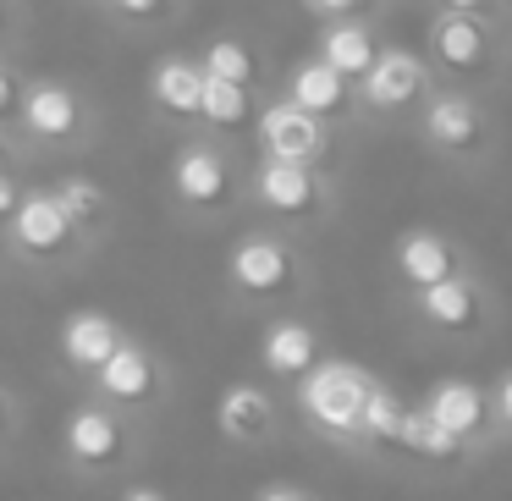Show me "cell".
<instances>
[{"label": "cell", "mask_w": 512, "mask_h": 501, "mask_svg": "<svg viewBox=\"0 0 512 501\" xmlns=\"http://www.w3.org/2000/svg\"><path fill=\"white\" fill-rule=\"evenodd\" d=\"M369 369L353 364V358H325L309 369V375L292 380V402H298L303 424L314 435L336 446H358V413H364V391H369Z\"/></svg>", "instance_id": "6da1fadb"}, {"label": "cell", "mask_w": 512, "mask_h": 501, "mask_svg": "<svg viewBox=\"0 0 512 501\" xmlns=\"http://www.w3.org/2000/svg\"><path fill=\"white\" fill-rule=\"evenodd\" d=\"M507 45H501V17L496 12H435L430 34H424V61L430 72L452 83L490 78L501 67Z\"/></svg>", "instance_id": "7a4b0ae2"}, {"label": "cell", "mask_w": 512, "mask_h": 501, "mask_svg": "<svg viewBox=\"0 0 512 501\" xmlns=\"http://www.w3.org/2000/svg\"><path fill=\"white\" fill-rule=\"evenodd\" d=\"M303 281H309V265H303L298 243L281 232H243L226 254V287L243 303H281L298 298Z\"/></svg>", "instance_id": "3957f363"}, {"label": "cell", "mask_w": 512, "mask_h": 501, "mask_svg": "<svg viewBox=\"0 0 512 501\" xmlns=\"http://www.w3.org/2000/svg\"><path fill=\"white\" fill-rule=\"evenodd\" d=\"M133 452H138L133 413L111 408L100 397L78 402L61 424V457H67L72 474H116V468L133 463Z\"/></svg>", "instance_id": "277c9868"}, {"label": "cell", "mask_w": 512, "mask_h": 501, "mask_svg": "<svg viewBox=\"0 0 512 501\" xmlns=\"http://www.w3.org/2000/svg\"><path fill=\"white\" fill-rule=\"evenodd\" d=\"M6 248L28 265H72L89 254V237L67 221L50 188H23L17 210L6 215Z\"/></svg>", "instance_id": "5b68a950"}, {"label": "cell", "mask_w": 512, "mask_h": 501, "mask_svg": "<svg viewBox=\"0 0 512 501\" xmlns=\"http://www.w3.org/2000/svg\"><path fill=\"white\" fill-rule=\"evenodd\" d=\"M243 177H237V160L226 155L215 138H188V144L171 155V199L193 215H221L237 204Z\"/></svg>", "instance_id": "8992f818"}, {"label": "cell", "mask_w": 512, "mask_h": 501, "mask_svg": "<svg viewBox=\"0 0 512 501\" xmlns=\"http://www.w3.org/2000/svg\"><path fill=\"white\" fill-rule=\"evenodd\" d=\"M430 89H435V72H430V61H424L419 50L380 45L375 61L364 67V78H358V111L408 116V111H419V105L430 100Z\"/></svg>", "instance_id": "52a82bcc"}, {"label": "cell", "mask_w": 512, "mask_h": 501, "mask_svg": "<svg viewBox=\"0 0 512 501\" xmlns=\"http://www.w3.org/2000/svg\"><path fill=\"white\" fill-rule=\"evenodd\" d=\"M419 138L446 160H479L496 127L468 89H430V100L419 105Z\"/></svg>", "instance_id": "ba28073f"}, {"label": "cell", "mask_w": 512, "mask_h": 501, "mask_svg": "<svg viewBox=\"0 0 512 501\" xmlns=\"http://www.w3.org/2000/svg\"><path fill=\"white\" fill-rule=\"evenodd\" d=\"M254 144H259V160H287V166H320L331 160V127L320 122V116L298 111L292 100H281V94H270L265 105H259L254 116Z\"/></svg>", "instance_id": "9c48e42d"}, {"label": "cell", "mask_w": 512, "mask_h": 501, "mask_svg": "<svg viewBox=\"0 0 512 501\" xmlns=\"http://www.w3.org/2000/svg\"><path fill=\"white\" fill-rule=\"evenodd\" d=\"M12 122L23 127V138H34V144H45V149H72V144L89 138V105H83V94L72 89V83L34 78L17 94Z\"/></svg>", "instance_id": "30bf717a"}, {"label": "cell", "mask_w": 512, "mask_h": 501, "mask_svg": "<svg viewBox=\"0 0 512 501\" xmlns=\"http://www.w3.org/2000/svg\"><path fill=\"white\" fill-rule=\"evenodd\" d=\"M248 199L259 204L276 221H320L331 210V182L320 166H287V160H259L254 177H248Z\"/></svg>", "instance_id": "8fae6325"}, {"label": "cell", "mask_w": 512, "mask_h": 501, "mask_svg": "<svg viewBox=\"0 0 512 501\" xmlns=\"http://www.w3.org/2000/svg\"><path fill=\"white\" fill-rule=\"evenodd\" d=\"M89 380H94V397L111 402V408H122V413L160 408V402H166V386H171L166 364H160L144 342H133V336H122V342H116V353L105 358Z\"/></svg>", "instance_id": "7c38bea8"}, {"label": "cell", "mask_w": 512, "mask_h": 501, "mask_svg": "<svg viewBox=\"0 0 512 501\" xmlns=\"http://www.w3.org/2000/svg\"><path fill=\"white\" fill-rule=\"evenodd\" d=\"M490 314H496V303H490L485 281L474 270H457V276L413 292V320L441 336H479L490 325Z\"/></svg>", "instance_id": "4fadbf2b"}, {"label": "cell", "mask_w": 512, "mask_h": 501, "mask_svg": "<svg viewBox=\"0 0 512 501\" xmlns=\"http://www.w3.org/2000/svg\"><path fill=\"white\" fill-rule=\"evenodd\" d=\"M215 430L232 446H265L281 435V408L270 397V386L259 380H232V386L215 397Z\"/></svg>", "instance_id": "5bb4252c"}, {"label": "cell", "mask_w": 512, "mask_h": 501, "mask_svg": "<svg viewBox=\"0 0 512 501\" xmlns=\"http://www.w3.org/2000/svg\"><path fill=\"white\" fill-rule=\"evenodd\" d=\"M281 100H292L298 111L320 116L325 127L347 122V116H358V83L342 78V72H331L320 56L298 61V67H287V78H281Z\"/></svg>", "instance_id": "9a60e30c"}, {"label": "cell", "mask_w": 512, "mask_h": 501, "mask_svg": "<svg viewBox=\"0 0 512 501\" xmlns=\"http://www.w3.org/2000/svg\"><path fill=\"white\" fill-rule=\"evenodd\" d=\"M391 270H397V281L408 292H419V287H435V281L468 270V259L446 232H435V226H408V232H397V243H391Z\"/></svg>", "instance_id": "2e32d148"}, {"label": "cell", "mask_w": 512, "mask_h": 501, "mask_svg": "<svg viewBox=\"0 0 512 501\" xmlns=\"http://www.w3.org/2000/svg\"><path fill=\"white\" fill-rule=\"evenodd\" d=\"M419 408L430 413V419L441 424L452 441H463L468 452H474V446L496 430V424H490V391L474 386V380H435L430 397H424Z\"/></svg>", "instance_id": "e0dca14e"}, {"label": "cell", "mask_w": 512, "mask_h": 501, "mask_svg": "<svg viewBox=\"0 0 512 501\" xmlns=\"http://www.w3.org/2000/svg\"><path fill=\"white\" fill-rule=\"evenodd\" d=\"M314 364H320V336H314L309 320H292V314H281V320L265 325V336H259V369H265L270 380L292 386V380L309 375Z\"/></svg>", "instance_id": "ac0fdd59"}, {"label": "cell", "mask_w": 512, "mask_h": 501, "mask_svg": "<svg viewBox=\"0 0 512 501\" xmlns=\"http://www.w3.org/2000/svg\"><path fill=\"white\" fill-rule=\"evenodd\" d=\"M122 325L111 320L105 309H72L67 320H61L56 331V347H61V364L78 369V375H94V369L105 364V358L116 353V342H122Z\"/></svg>", "instance_id": "d6986e66"}, {"label": "cell", "mask_w": 512, "mask_h": 501, "mask_svg": "<svg viewBox=\"0 0 512 501\" xmlns=\"http://www.w3.org/2000/svg\"><path fill=\"white\" fill-rule=\"evenodd\" d=\"M199 89H204V67L199 56H160L149 67V105L171 122H193L199 116Z\"/></svg>", "instance_id": "ffe728a7"}, {"label": "cell", "mask_w": 512, "mask_h": 501, "mask_svg": "<svg viewBox=\"0 0 512 501\" xmlns=\"http://www.w3.org/2000/svg\"><path fill=\"white\" fill-rule=\"evenodd\" d=\"M380 39H375V23H364V17H336V23L320 28V45H314V56L325 61L331 72H342V78H364V67L375 61Z\"/></svg>", "instance_id": "44dd1931"}, {"label": "cell", "mask_w": 512, "mask_h": 501, "mask_svg": "<svg viewBox=\"0 0 512 501\" xmlns=\"http://www.w3.org/2000/svg\"><path fill=\"white\" fill-rule=\"evenodd\" d=\"M50 193H56V204L67 210V221L78 226V232L89 237V243H94V237H100L111 221H116V199H111V188H105L100 177H83V171H67V177H61Z\"/></svg>", "instance_id": "7402d4cb"}, {"label": "cell", "mask_w": 512, "mask_h": 501, "mask_svg": "<svg viewBox=\"0 0 512 501\" xmlns=\"http://www.w3.org/2000/svg\"><path fill=\"white\" fill-rule=\"evenodd\" d=\"M259 89H243V83H221V78H204V89H199V116L193 122H204V127H215V133H248L254 127V116H259Z\"/></svg>", "instance_id": "603a6c76"}, {"label": "cell", "mask_w": 512, "mask_h": 501, "mask_svg": "<svg viewBox=\"0 0 512 501\" xmlns=\"http://www.w3.org/2000/svg\"><path fill=\"white\" fill-rule=\"evenodd\" d=\"M199 67H204V78L243 83V89H259V83H265V61H259V50L248 45V39H237V34H215L210 45L199 50Z\"/></svg>", "instance_id": "cb8c5ba5"}, {"label": "cell", "mask_w": 512, "mask_h": 501, "mask_svg": "<svg viewBox=\"0 0 512 501\" xmlns=\"http://www.w3.org/2000/svg\"><path fill=\"white\" fill-rule=\"evenodd\" d=\"M402 408H408V402H402L386 380H369L364 413H358V446H364V452H397Z\"/></svg>", "instance_id": "d4e9b609"}, {"label": "cell", "mask_w": 512, "mask_h": 501, "mask_svg": "<svg viewBox=\"0 0 512 501\" xmlns=\"http://www.w3.org/2000/svg\"><path fill=\"white\" fill-rule=\"evenodd\" d=\"M397 452L402 457H419V463H457L468 452L463 441L441 430L424 408H402V430H397Z\"/></svg>", "instance_id": "484cf974"}, {"label": "cell", "mask_w": 512, "mask_h": 501, "mask_svg": "<svg viewBox=\"0 0 512 501\" xmlns=\"http://www.w3.org/2000/svg\"><path fill=\"white\" fill-rule=\"evenodd\" d=\"M111 17H127V23H160V17L177 12V0H100Z\"/></svg>", "instance_id": "4316f807"}, {"label": "cell", "mask_w": 512, "mask_h": 501, "mask_svg": "<svg viewBox=\"0 0 512 501\" xmlns=\"http://www.w3.org/2000/svg\"><path fill=\"white\" fill-rule=\"evenodd\" d=\"M485 391H490V424L501 435H512V369H501L496 386H485Z\"/></svg>", "instance_id": "83f0119b"}, {"label": "cell", "mask_w": 512, "mask_h": 501, "mask_svg": "<svg viewBox=\"0 0 512 501\" xmlns=\"http://www.w3.org/2000/svg\"><path fill=\"white\" fill-rule=\"evenodd\" d=\"M303 12L320 17V23H336V17H364L369 0H303Z\"/></svg>", "instance_id": "f1b7e54d"}, {"label": "cell", "mask_w": 512, "mask_h": 501, "mask_svg": "<svg viewBox=\"0 0 512 501\" xmlns=\"http://www.w3.org/2000/svg\"><path fill=\"white\" fill-rule=\"evenodd\" d=\"M17 94H23V78L0 61V122H12L17 116Z\"/></svg>", "instance_id": "f546056e"}, {"label": "cell", "mask_w": 512, "mask_h": 501, "mask_svg": "<svg viewBox=\"0 0 512 501\" xmlns=\"http://www.w3.org/2000/svg\"><path fill=\"white\" fill-rule=\"evenodd\" d=\"M254 501H320V496H314V490H303V485H287V479H276V485H259Z\"/></svg>", "instance_id": "4dcf8cb0"}, {"label": "cell", "mask_w": 512, "mask_h": 501, "mask_svg": "<svg viewBox=\"0 0 512 501\" xmlns=\"http://www.w3.org/2000/svg\"><path fill=\"white\" fill-rule=\"evenodd\" d=\"M17 419H23V402H17L12 386L0 380V441H6V435H17Z\"/></svg>", "instance_id": "1f68e13d"}, {"label": "cell", "mask_w": 512, "mask_h": 501, "mask_svg": "<svg viewBox=\"0 0 512 501\" xmlns=\"http://www.w3.org/2000/svg\"><path fill=\"white\" fill-rule=\"evenodd\" d=\"M17 199H23V182H17L12 171H0V226H6V215L17 210Z\"/></svg>", "instance_id": "d6a6232c"}, {"label": "cell", "mask_w": 512, "mask_h": 501, "mask_svg": "<svg viewBox=\"0 0 512 501\" xmlns=\"http://www.w3.org/2000/svg\"><path fill=\"white\" fill-rule=\"evenodd\" d=\"M116 501H171V496H166L160 485H149V479H133V485H127Z\"/></svg>", "instance_id": "836d02e7"}, {"label": "cell", "mask_w": 512, "mask_h": 501, "mask_svg": "<svg viewBox=\"0 0 512 501\" xmlns=\"http://www.w3.org/2000/svg\"><path fill=\"white\" fill-rule=\"evenodd\" d=\"M441 12H496V0H435Z\"/></svg>", "instance_id": "e575fe53"}, {"label": "cell", "mask_w": 512, "mask_h": 501, "mask_svg": "<svg viewBox=\"0 0 512 501\" xmlns=\"http://www.w3.org/2000/svg\"><path fill=\"white\" fill-rule=\"evenodd\" d=\"M17 28V0H0V39H12Z\"/></svg>", "instance_id": "d590c367"}, {"label": "cell", "mask_w": 512, "mask_h": 501, "mask_svg": "<svg viewBox=\"0 0 512 501\" xmlns=\"http://www.w3.org/2000/svg\"><path fill=\"white\" fill-rule=\"evenodd\" d=\"M0 171H12V149H6V138H0Z\"/></svg>", "instance_id": "8d00e7d4"}, {"label": "cell", "mask_w": 512, "mask_h": 501, "mask_svg": "<svg viewBox=\"0 0 512 501\" xmlns=\"http://www.w3.org/2000/svg\"><path fill=\"white\" fill-rule=\"evenodd\" d=\"M0 254H6V226H0Z\"/></svg>", "instance_id": "74e56055"}, {"label": "cell", "mask_w": 512, "mask_h": 501, "mask_svg": "<svg viewBox=\"0 0 512 501\" xmlns=\"http://www.w3.org/2000/svg\"><path fill=\"white\" fill-rule=\"evenodd\" d=\"M501 6H507V12H512V0H496V12H501Z\"/></svg>", "instance_id": "f35d334b"}]
</instances>
